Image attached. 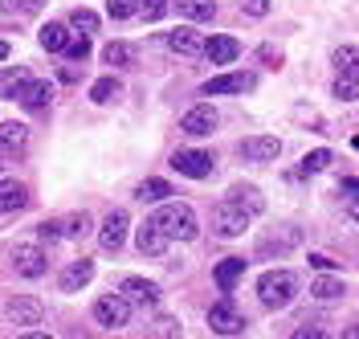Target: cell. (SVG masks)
Returning <instances> with one entry per match:
<instances>
[{"label": "cell", "mask_w": 359, "mask_h": 339, "mask_svg": "<svg viewBox=\"0 0 359 339\" xmlns=\"http://www.w3.org/2000/svg\"><path fill=\"white\" fill-rule=\"evenodd\" d=\"M257 294H262V303L269 311H282V307H290L294 294H298V278L290 270H266L257 278Z\"/></svg>", "instance_id": "obj_1"}, {"label": "cell", "mask_w": 359, "mask_h": 339, "mask_svg": "<svg viewBox=\"0 0 359 339\" xmlns=\"http://www.w3.org/2000/svg\"><path fill=\"white\" fill-rule=\"evenodd\" d=\"M156 221L163 225V233L172 237V241H192L196 233H201V225H196V213L188 208V204H159Z\"/></svg>", "instance_id": "obj_2"}, {"label": "cell", "mask_w": 359, "mask_h": 339, "mask_svg": "<svg viewBox=\"0 0 359 339\" xmlns=\"http://www.w3.org/2000/svg\"><path fill=\"white\" fill-rule=\"evenodd\" d=\"M208 327H212L217 335H241V331H245V315H241V311L233 307V298L224 294L221 303L208 307Z\"/></svg>", "instance_id": "obj_3"}, {"label": "cell", "mask_w": 359, "mask_h": 339, "mask_svg": "<svg viewBox=\"0 0 359 339\" xmlns=\"http://www.w3.org/2000/svg\"><path fill=\"white\" fill-rule=\"evenodd\" d=\"M212 229H217L221 237H241L249 229V213L237 201H221L212 208Z\"/></svg>", "instance_id": "obj_4"}, {"label": "cell", "mask_w": 359, "mask_h": 339, "mask_svg": "<svg viewBox=\"0 0 359 339\" xmlns=\"http://www.w3.org/2000/svg\"><path fill=\"white\" fill-rule=\"evenodd\" d=\"M212 164H217V159L208 156V152H201V147H184V152L172 156V168H176L180 176H188V180H204V176H212Z\"/></svg>", "instance_id": "obj_5"}, {"label": "cell", "mask_w": 359, "mask_h": 339, "mask_svg": "<svg viewBox=\"0 0 359 339\" xmlns=\"http://www.w3.org/2000/svg\"><path fill=\"white\" fill-rule=\"evenodd\" d=\"M94 319H98L102 327H127L131 303H127L123 294H102V298H94Z\"/></svg>", "instance_id": "obj_6"}, {"label": "cell", "mask_w": 359, "mask_h": 339, "mask_svg": "<svg viewBox=\"0 0 359 339\" xmlns=\"http://www.w3.org/2000/svg\"><path fill=\"white\" fill-rule=\"evenodd\" d=\"M4 319H8L13 327H37L45 319V307L37 298H25L21 294V298H8V303H4Z\"/></svg>", "instance_id": "obj_7"}, {"label": "cell", "mask_w": 359, "mask_h": 339, "mask_svg": "<svg viewBox=\"0 0 359 339\" xmlns=\"http://www.w3.org/2000/svg\"><path fill=\"white\" fill-rule=\"evenodd\" d=\"M13 270L21 274V278H41L45 274V249L29 246V241L13 246Z\"/></svg>", "instance_id": "obj_8"}, {"label": "cell", "mask_w": 359, "mask_h": 339, "mask_svg": "<svg viewBox=\"0 0 359 339\" xmlns=\"http://www.w3.org/2000/svg\"><path fill=\"white\" fill-rule=\"evenodd\" d=\"M241 156L253 159V164H269V159L282 156V139L278 135H249V139H241Z\"/></svg>", "instance_id": "obj_9"}, {"label": "cell", "mask_w": 359, "mask_h": 339, "mask_svg": "<svg viewBox=\"0 0 359 339\" xmlns=\"http://www.w3.org/2000/svg\"><path fill=\"white\" fill-rule=\"evenodd\" d=\"M127 225H131V221H127V213H123V208H114L111 217L102 221V229H98V241H102V249H107V253H118V249H123V241H127Z\"/></svg>", "instance_id": "obj_10"}, {"label": "cell", "mask_w": 359, "mask_h": 339, "mask_svg": "<svg viewBox=\"0 0 359 339\" xmlns=\"http://www.w3.org/2000/svg\"><path fill=\"white\" fill-rule=\"evenodd\" d=\"M135 241H139V249H143L147 258H159V253L168 249V241H172V237L163 233V225H159L156 217H147L143 225L135 229Z\"/></svg>", "instance_id": "obj_11"}, {"label": "cell", "mask_w": 359, "mask_h": 339, "mask_svg": "<svg viewBox=\"0 0 359 339\" xmlns=\"http://www.w3.org/2000/svg\"><path fill=\"white\" fill-rule=\"evenodd\" d=\"M118 294L131 303V307H156L159 303V286L156 282H147V278H123V286H118Z\"/></svg>", "instance_id": "obj_12"}, {"label": "cell", "mask_w": 359, "mask_h": 339, "mask_svg": "<svg viewBox=\"0 0 359 339\" xmlns=\"http://www.w3.org/2000/svg\"><path fill=\"white\" fill-rule=\"evenodd\" d=\"M204 46H208V41H204L192 25H180V29L168 33V49L180 53V58H196V53H204Z\"/></svg>", "instance_id": "obj_13"}, {"label": "cell", "mask_w": 359, "mask_h": 339, "mask_svg": "<svg viewBox=\"0 0 359 339\" xmlns=\"http://www.w3.org/2000/svg\"><path fill=\"white\" fill-rule=\"evenodd\" d=\"M212 127H217V111H212V107H192V111L184 114V119H180V131H184V135H212Z\"/></svg>", "instance_id": "obj_14"}, {"label": "cell", "mask_w": 359, "mask_h": 339, "mask_svg": "<svg viewBox=\"0 0 359 339\" xmlns=\"http://www.w3.org/2000/svg\"><path fill=\"white\" fill-rule=\"evenodd\" d=\"M253 91V74H221V78H208L204 94H245Z\"/></svg>", "instance_id": "obj_15"}, {"label": "cell", "mask_w": 359, "mask_h": 339, "mask_svg": "<svg viewBox=\"0 0 359 339\" xmlns=\"http://www.w3.org/2000/svg\"><path fill=\"white\" fill-rule=\"evenodd\" d=\"M90 278H94V262H90V258H78V262H69L66 270H62L57 286H62V291H82Z\"/></svg>", "instance_id": "obj_16"}, {"label": "cell", "mask_w": 359, "mask_h": 339, "mask_svg": "<svg viewBox=\"0 0 359 339\" xmlns=\"http://www.w3.org/2000/svg\"><path fill=\"white\" fill-rule=\"evenodd\" d=\"M298 241H302V233H298V229H286V233H273V237H262V246H257V258H273V253H278V258H282V253H290L294 246H298Z\"/></svg>", "instance_id": "obj_17"}, {"label": "cell", "mask_w": 359, "mask_h": 339, "mask_svg": "<svg viewBox=\"0 0 359 339\" xmlns=\"http://www.w3.org/2000/svg\"><path fill=\"white\" fill-rule=\"evenodd\" d=\"M21 102L29 111H45L49 102H53V82H45V78H29V86L21 91Z\"/></svg>", "instance_id": "obj_18"}, {"label": "cell", "mask_w": 359, "mask_h": 339, "mask_svg": "<svg viewBox=\"0 0 359 339\" xmlns=\"http://www.w3.org/2000/svg\"><path fill=\"white\" fill-rule=\"evenodd\" d=\"M204 53H208V62H212V66H229V62H237L241 41H237V37H212V41L204 46Z\"/></svg>", "instance_id": "obj_19"}, {"label": "cell", "mask_w": 359, "mask_h": 339, "mask_svg": "<svg viewBox=\"0 0 359 339\" xmlns=\"http://www.w3.org/2000/svg\"><path fill=\"white\" fill-rule=\"evenodd\" d=\"M25 86H29V69L25 66L0 69V98H21Z\"/></svg>", "instance_id": "obj_20"}, {"label": "cell", "mask_w": 359, "mask_h": 339, "mask_svg": "<svg viewBox=\"0 0 359 339\" xmlns=\"http://www.w3.org/2000/svg\"><path fill=\"white\" fill-rule=\"evenodd\" d=\"M245 258H224L221 266H217V286H221L224 294H233V286L241 282V274H245Z\"/></svg>", "instance_id": "obj_21"}, {"label": "cell", "mask_w": 359, "mask_h": 339, "mask_svg": "<svg viewBox=\"0 0 359 339\" xmlns=\"http://www.w3.org/2000/svg\"><path fill=\"white\" fill-rule=\"evenodd\" d=\"M229 201H237L241 208H245L249 217H257V213H266V197L253 188V184H237L233 192H229Z\"/></svg>", "instance_id": "obj_22"}, {"label": "cell", "mask_w": 359, "mask_h": 339, "mask_svg": "<svg viewBox=\"0 0 359 339\" xmlns=\"http://www.w3.org/2000/svg\"><path fill=\"white\" fill-rule=\"evenodd\" d=\"M176 4L180 17H188V21H212L217 17V0H172Z\"/></svg>", "instance_id": "obj_23"}, {"label": "cell", "mask_w": 359, "mask_h": 339, "mask_svg": "<svg viewBox=\"0 0 359 339\" xmlns=\"http://www.w3.org/2000/svg\"><path fill=\"white\" fill-rule=\"evenodd\" d=\"M29 204V192H25V184L17 180H0V213H17Z\"/></svg>", "instance_id": "obj_24"}, {"label": "cell", "mask_w": 359, "mask_h": 339, "mask_svg": "<svg viewBox=\"0 0 359 339\" xmlns=\"http://www.w3.org/2000/svg\"><path fill=\"white\" fill-rule=\"evenodd\" d=\"M135 197H139L143 204H168V197H176V192H172L168 180H143L139 188H135Z\"/></svg>", "instance_id": "obj_25"}, {"label": "cell", "mask_w": 359, "mask_h": 339, "mask_svg": "<svg viewBox=\"0 0 359 339\" xmlns=\"http://www.w3.org/2000/svg\"><path fill=\"white\" fill-rule=\"evenodd\" d=\"M41 46L49 49V53H66V46H69V29H66V25H57V21L41 25Z\"/></svg>", "instance_id": "obj_26"}, {"label": "cell", "mask_w": 359, "mask_h": 339, "mask_svg": "<svg viewBox=\"0 0 359 339\" xmlns=\"http://www.w3.org/2000/svg\"><path fill=\"white\" fill-rule=\"evenodd\" d=\"M25 139H29V127H21V123H0V152H17V147H25Z\"/></svg>", "instance_id": "obj_27"}, {"label": "cell", "mask_w": 359, "mask_h": 339, "mask_svg": "<svg viewBox=\"0 0 359 339\" xmlns=\"http://www.w3.org/2000/svg\"><path fill=\"white\" fill-rule=\"evenodd\" d=\"M102 58H107V66L127 69V66H135V46H127V41H111V46L102 49Z\"/></svg>", "instance_id": "obj_28"}, {"label": "cell", "mask_w": 359, "mask_h": 339, "mask_svg": "<svg viewBox=\"0 0 359 339\" xmlns=\"http://www.w3.org/2000/svg\"><path fill=\"white\" fill-rule=\"evenodd\" d=\"M331 62H335L339 74H347V78H359V49H355V46H339Z\"/></svg>", "instance_id": "obj_29"}, {"label": "cell", "mask_w": 359, "mask_h": 339, "mask_svg": "<svg viewBox=\"0 0 359 339\" xmlns=\"http://www.w3.org/2000/svg\"><path fill=\"white\" fill-rule=\"evenodd\" d=\"M311 294L318 303H335V298H343V282H339V278H318L311 286Z\"/></svg>", "instance_id": "obj_30"}, {"label": "cell", "mask_w": 359, "mask_h": 339, "mask_svg": "<svg viewBox=\"0 0 359 339\" xmlns=\"http://www.w3.org/2000/svg\"><path fill=\"white\" fill-rule=\"evenodd\" d=\"M69 25H74L82 37H90V33H98V13H90V8H74V13H69Z\"/></svg>", "instance_id": "obj_31"}, {"label": "cell", "mask_w": 359, "mask_h": 339, "mask_svg": "<svg viewBox=\"0 0 359 339\" xmlns=\"http://www.w3.org/2000/svg\"><path fill=\"white\" fill-rule=\"evenodd\" d=\"M147 339H180V323L176 319H156V323H151V327H147Z\"/></svg>", "instance_id": "obj_32"}, {"label": "cell", "mask_w": 359, "mask_h": 339, "mask_svg": "<svg viewBox=\"0 0 359 339\" xmlns=\"http://www.w3.org/2000/svg\"><path fill=\"white\" fill-rule=\"evenodd\" d=\"M331 152H327V147H318V152H306V156H302V172H306V176H311V172H323V168H331Z\"/></svg>", "instance_id": "obj_33"}, {"label": "cell", "mask_w": 359, "mask_h": 339, "mask_svg": "<svg viewBox=\"0 0 359 339\" xmlns=\"http://www.w3.org/2000/svg\"><path fill=\"white\" fill-rule=\"evenodd\" d=\"M86 233H90V217L86 213H74V217L62 221V237H86Z\"/></svg>", "instance_id": "obj_34"}, {"label": "cell", "mask_w": 359, "mask_h": 339, "mask_svg": "<svg viewBox=\"0 0 359 339\" xmlns=\"http://www.w3.org/2000/svg\"><path fill=\"white\" fill-rule=\"evenodd\" d=\"M335 98H339V102H351V98H359V78L339 74V78H335Z\"/></svg>", "instance_id": "obj_35"}, {"label": "cell", "mask_w": 359, "mask_h": 339, "mask_svg": "<svg viewBox=\"0 0 359 339\" xmlns=\"http://www.w3.org/2000/svg\"><path fill=\"white\" fill-rule=\"evenodd\" d=\"M114 94H118V82H114V78H98V82L90 86V98H94V102H111Z\"/></svg>", "instance_id": "obj_36"}, {"label": "cell", "mask_w": 359, "mask_h": 339, "mask_svg": "<svg viewBox=\"0 0 359 339\" xmlns=\"http://www.w3.org/2000/svg\"><path fill=\"white\" fill-rule=\"evenodd\" d=\"M135 8H139V0H107V13H111L114 21H127Z\"/></svg>", "instance_id": "obj_37"}, {"label": "cell", "mask_w": 359, "mask_h": 339, "mask_svg": "<svg viewBox=\"0 0 359 339\" xmlns=\"http://www.w3.org/2000/svg\"><path fill=\"white\" fill-rule=\"evenodd\" d=\"M139 13H143L147 21H159V17L168 13V0H139Z\"/></svg>", "instance_id": "obj_38"}, {"label": "cell", "mask_w": 359, "mask_h": 339, "mask_svg": "<svg viewBox=\"0 0 359 339\" xmlns=\"http://www.w3.org/2000/svg\"><path fill=\"white\" fill-rule=\"evenodd\" d=\"M66 53L74 58V62H86V53H90V37H69Z\"/></svg>", "instance_id": "obj_39"}, {"label": "cell", "mask_w": 359, "mask_h": 339, "mask_svg": "<svg viewBox=\"0 0 359 339\" xmlns=\"http://www.w3.org/2000/svg\"><path fill=\"white\" fill-rule=\"evenodd\" d=\"M241 13H249V17H266L269 0H241Z\"/></svg>", "instance_id": "obj_40"}, {"label": "cell", "mask_w": 359, "mask_h": 339, "mask_svg": "<svg viewBox=\"0 0 359 339\" xmlns=\"http://www.w3.org/2000/svg\"><path fill=\"white\" fill-rule=\"evenodd\" d=\"M37 233H41L45 241H53V237H62V221H41V225H37Z\"/></svg>", "instance_id": "obj_41"}, {"label": "cell", "mask_w": 359, "mask_h": 339, "mask_svg": "<svg viewBox=\"0 0 359 339\" xmlns=\"http://www.w3.org/2000/svg\"><path fill=\"white\" fill-rule=\"evenodd\" d=\"M290 339H331V335H327L323 327H298V331H294Z\"/></svg>", "instance_id": "obj_42"}, {"label": "cell", "mask_w": 359, "mask_h": 339, "mask_svg": "<svg viewBox=\"0 0 359 339\" xmlns=\"http://www.w3.org/2000/svg\"><path fill=\"white\" fill-rule=\"evenodd\" d=\"M311 266H314V270H335L339 262H335V258H327V253H311Z\"/></svg>", "instance_id": "obj_43"}, {"label": "cell", "mask_w": 359, "mask_h": 339, "mask_svg": "<svg viewBox=\"0 0 359 339\" xmlns=\"http://www.w3.org/2000/svg\"><path fill=\"white\" fill-rule=\"evenodd\" d=\"M262 58H266V62H269V66H273V69L282 66V53H278V49H273V46H262Z\"/></svg>", "instance_id": "obj_44"}, {"label": "cell", "mask_w": 359, "mask_h": 339, "mask_svg": "<svg viewBox=\"0 0 359 339\" xmlns=\"http://www.w3.org/2000/svg\"><path fill=\"white\" fill-rule=\"evenodd\" d=\"M339 188H343V192H351V197H359V180H343Z\"/></svg>", "instance_id": "obj_45"}, {"label": "cell", "mask_w": 359, "mask_h": 339, "mask_svg": "<svg viewBox=\"0 0 359 339\" xmlns=\"http://www.w3.org/2000/svg\"><path fill=\"white\" fill-rule=\"evenodd\" d=\"M347 217H351V221H359V197H351V204H347Z\"/></svg>", "instance_id": "obj_46"}, {"label": "cell", "mask_w": 359, "mask_h": 339, "mask_svg": "<svg viewBox=\"0 0 359 339\" xmlns=\"http://www.w3.org/2000/svg\"><path fill=\"white\" fill-rule=\"evenodd\" d=\"M45 8V0H25V13H41Z\"/></svg>", "instance_id": "obj_47"}, {"label": "cell", "mask_w": 359, "mask_h": 339, "mask_svg": "<svg viewBox=\"0 0 359 339\" xmlns=\"http://www.w3.org/2000/svg\"><path fill=\"white\" fill-rule=\"evenodd\" d=\"M21 339H53V335H45V331H29V335H21Z\"/></svg>", "instance_id": "obj_48"}, {"label": "cell", "mask_w": 359, "mask_h": 339, "mask_svg": "<svg viewBox=\"0 0 359 339\" xmlns=\"http://www.w3.org/2000/svg\"><path fill=\"white\" fill-rule=\"evenodd\" d=\"M8 53H13V49H8V41H0V62H4V58H8Z\"/></svg>", "instance_id": "obj_49"}, {"label": "cell", "mask_w": 359, "mask_h": 339, "mask_svg": "<svg viewBox=\"0 0 359 339\" xmlns=\"http://www.w3.org/2000/svg\"><path fill=\"white\" fill-rule=\"evenodd\" d=\"M343 339H359V327H347V335Z\"/></svg>", "instance_id": "obj_50"}, {"label": "cell", "mask_w": 359, "mask_h": 339, "mask_svg": "<svg viewBox=\"0 0 359 339\" xmlns=\"http://www.w3.org/2000/svg\"><path fill=\"white\" fill-rule=\"evenodd\" d=\"M355 147H359V135H355Z\"/></svg>", "instance_id": "obj_51"}]
</instances>
